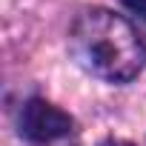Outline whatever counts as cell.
I'll list each match as a JSON object with an SVG mask.
<instances>
[{
    "label": "cell",
    "mask_w": 146,
    "mask_h": 146,
    "mask_svg": "<svg viewBox=\"0 0 146 146\" xmlns=\"http://www.w3.org/2000/svg\"><path fill=\"white\" fill-rule=\"evenodd\" d=\"M100 146H135V143H129V140H120V137H106Z\"/></svg>",
    "instance_id": "obj_4"
},
{
    "label": "cell",
    "mask_w": 146,
    "mask_h": 146,
    "mask_svg": "<svg viewBox=\"0 0 146 146\" xmlns=\"http://www.w3.org/2000/svg\"><path fill=\"white\" fill-rule=\"evenodd\" d=\"M123 6H126L132 15H137L140 20H146V0H123Z\"/></svg>",
    "instance_id": "obj_3"
},
{
    "label": "cell",
    "mask_w": 146,
    "mask_h": 146,
    "mask_svg": "<svg viewBox=\"0 0 146 146\" xmlns=\"http://www.w3.org/2000/svg\"><path fill=\"white\" fill-rule=\"evenodd\" d=\"M75 60L109 83H126L146 66V43L120 15L109 9L83 12L69 35Z\"/></svg>",
    "instance_id": "obj_1"
},
{
    "label": "cell",
    "mask_w": 146,
    "mask_h": 146,
    "mask_svg": "<svg viewBox=\"0 0 146 146\" xmlns=\"http://www.w3.org/2000/svg\"><path fill=\"white\" fill-rule=\"evenodd\" d=\"M72 132V117L60 112L57 106L32 98L20 109V135L32 143H52L57 137H66Z\"/></svg>",
    "instance_id": "obj_2"
}]
</instances>
